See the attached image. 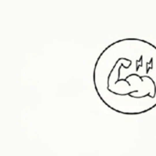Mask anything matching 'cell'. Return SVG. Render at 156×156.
Listing matches in <instances>:
<instances>
[{
    "label": "cell",
    "mask_w": 156,
    "mask_h": 156,
    "mask_svg": "<svg viewBox=\"0 0 156 156\" xmlns=\"http://www.w3.org/2000/svg\"><path fill=\"white\" fill-rule=\"evenodd\" d=\"M102 101L116 111L142 113L156 106V46L142 38H121L106 47L93 69Z\"/></svg>",
    "instance_id": "1"
}]
</instances>
